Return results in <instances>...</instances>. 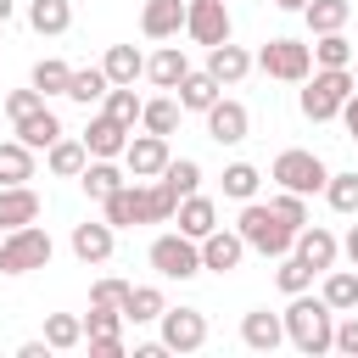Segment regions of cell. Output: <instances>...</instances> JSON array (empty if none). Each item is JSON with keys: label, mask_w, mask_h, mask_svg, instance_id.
Returning a JSON list of instances; mask_svg holds the SVG:
<instances>
[{"label": "cell", "mask_w": 358, "mask_h": 358, "mask_svg": "<svg viewBox=\"0 0 358 358\" xmlns=\"http://www.w3.org/2000/svg\"><path fill=\"white\" fill-rule=\"evenodd\" d=\"M106 224L112 229H134V224H168L179 213V196L162 179H129L123 190H112L106 201Z\"/></svg>", "instance_id": "6da1fadb"}, {"label": "cell", "mask_w": 358, "mask_h": 358, "mask_svg": "<svg viewBox=\"0 0 358 358\" xmlns=\"http://www.w3.org/2000/svg\"><path fill=\"white\" fill-rule=\"evenodd\" d=\"M285 341H291L296 352H308V358L336 352V308H330L324 296L296 291L291 308H285Z\"/></svg>", "instance_id": "7a4b0ae2"}, {"label": "cell", "mask_w": 358, "mask_h": 358, "mask_svg": "<svg viewBox=\"0 0 358 358\" xmlns=\"http://www.w3.org/2000/svg\"><path fill=\"white\" fill-rule=\"evenodd\" d=\"M235 229H241L246 246L263 252V257H285V252L296 246V229H291L268 201H241V224H235Z\"/></svg>", "instance_id": "3957f363"}, {"label": "cell", "mask_w": 358, "mask_h": 358, "mask_svg": "<svg viewBox=\"0 0 358 358\" xmlns=\"http://www.w3.org/2000/svg\"><path fill=\"white\" fill-rule=\"evenodd\" d=\"M352 90H358L352 84V67H313L308 73V90H302V117H313V123L341 117V106H347Z\"/></svg>", "instance_id": "277c9868"}, {"label": "cell", "mask_w": 358, "mask_h": 358, "mask_svg": "<svg viewBox=\"0 0 358 358\" xmlns=\"http://www.w3.org/2000/svg\"><path fill=\"white\" fill-rule=\"evenodd\" d=\"M50 235L39 229V224H22V229H6V241H0V274H34V268H45L50 263Z\"/></svg>", "instance_id": "5b68a950"}, {"label": "cell", "mask_w": 358, "mask_h": 358, "mask_svg": "<svg viewBox=\"0 0 358 358\" xmlns=\"http://www.w3.org/2000/svg\"><path fill=\"white\" fill-rule=\"evenodd\" d=\"M257 67H263L268 78H280V84H308V73H313V45H302V39H268V45L257 50Z\"/></svg>", "instance_id": "8992f818"}, {"label": "cell", "mask_w": 358, "mask_h": 358, "mask_svg": "<svg viewBox=\"0 0 358 358\" xmlns=\"http://www.w3.org/2000/svg\"><path fill=\"white\" fill-rule=\"evenodd\" d=\"M268 179H274L280 190L313 196V190H324V185H330V168H324L313 151H280V157H274V168H268Z\"/></svg>", "instance_id": "52a82bcc"}, {"label": "cell", "mask_w": 358, "mask_h": 358, "mask_svg": "<svg viewBox=\"0 0 358 358\" xmlns=\"http://www.w3.org/2000/svg\"><path fill=\"white\" fill-rule=\"evenodd\" d=\"M151 268H157L162 280H190V274H201V241H190L185 229L157 235V241H151Z\"/></svg>", "instance_id": "ba28073f"}, {"label": "cell", "mask_w": 358, "mask_h": 358, "mask_svg": "<svg viewBox=\"0 0 358 358\" xmlns=\"http://www.w3.org/2000/svg\"><path fill=\"white\" fill-rule=\"evenodd\" d=\"M162 347L168 352H201L207 347V313L201 308H162Z\"/></svg>", "instance_id": "9c48e42d"}, {"label": "cell", "mask_w": 358, "mask_h": 358, "mask_svg": "<svg viewBox=\"0 0 358 358\" xmlns=\"http://www.w3.org/2000/svg\"><path fill=\"white\" fill-rule=\"evenodd\" d=\"M185 34L196 39V45H224L229 39V6L224 0H190L185 6Z\"/></svg>", "instance_id": "30bf717a"}, {"label": "cell", "mask_w": 358, "mask_h": 358, "mask_svg": "<svg viewBox=\"0 0 358 358\" xmlns=\"http://www.w3.org/2000/svg\"><path fill=\"white\" fill-rule=\"evenodd\" d=\"M123 168H129V179H162V168H168V134H134L129 145H123Z\"/></svg>", "instance_id": "8fae6325"}, {"label": "cell", "mask_w": 358, "mask_h": 358, "mask_svg": "<svg viewBox=\"0 0 358 358\" xmlns=\"http://www.w3.org/2000/svg\"><path fill=\"white\" fill-rule=\"evenodd\" d=\"M201 117H207V140H218V145H241V140L252 134V117H246L241 101H224V95H218Z\"/></svg>", "instance_id": "7c38bea8"}, {"label": "cell", "mask_w": 358, "mask_h": 358, "mask_svg": "<svg viewBox=\"0 0 358 358\" xmlns=\"http://www.w3.org/2000/svg\"><path fill=\"white\" fill-rule=\"evenodd\" d=\"M241 257H246V235H241V229H213V235L201 241V268H213V274L241 268Z\"/></svg>", "instance_id": "4fadbf2b"}, {"label": "cell", "mask_w": 358, "mask_h": 358, "mask_svg": "<svg viewBox=\"0 0 358 358\" xmlns=\"http://www.w3.org/2000/svg\"><path fill=\"white\" fill-rule=\"evenodd\" d=\"M112 224L106 218H84V224H73V257L78 263H106L112 257Z\"/></svg>", "instance_id": "5bb4252c"}, {"label": "cell", "mask_w": 358, "mask_h": 358, "mask_svg": "<svg viewBox=\"0 0 358 358\" xmlns=\"http://www.w3.org/2000/svg\"><path fill=\"white\" fill-rule=\"evenodd\" d=\"M241 341H246L252 352H274V347L285 341V313H268V308H252V313L241 319Z\"/></svg>", "instance_id": "9a60e30c"}, {"label": "cell", "mask_w": 358, "mask_h": 358, "mask_svg": "<svg viewBox=\"0 0 358 358\" xmlns=\"http://www.w3.org/2000/svg\"><path fill=\"white\" fill-rule=\"evenodd\" d=\"M129 123H117L112 112H101V117H90V129H84V145H90V157H123V145H129Z\"/></svg>", "instance_id": "2e32d148"}, {"label": "cell", "mask_w": 358, "mask_h": 358, "mask_svg": "<svg viewBox=\"0 0 358 358\" xmlns=\"http://www.w3.org/2000/svg\"><path fill=\"white\" fill-rule=\"evenodd\" d=\"M185 6H190V0H145L140 34H145V39H173V34L185 28Z\"/></svg>", "instance_id": "e0dca14e"}, {"label": "cell", "mask_w": 358, "mask_h": 358, "mask_svg": "<svg viewBox=\"0 0 358 358\" xmlns=\"http://www.w3.org/2000/svg\"><path fill=\"white\" fill-rule=\"evenodd\" d=\"M78 185H84V196H90V201H106L112 190H123V185H129V173H123L112 157H90V162H84V173H78Z\"/></svg>", "instance_id": "ac0fdd59"}, {"label": "cell", "mask_w": 358, "mask_h": 358, "mask_svg": "<svg viewBox=\"0 0 358 358\" xmlns=\"http://www.w3.org/2000/svg\"><path fill=\"white\" fill-rule=\"evenodd\" d=\"M291 252H296V257H308V263H313V268L324 274V268H336V252H341V241H336L330 229H319V224H302V229H296V246H291Z\"/></svg>", "instance_id": "d6986e66"}, {"label": "cell", "mask_w": 358, "mask_h": 358, "mask_svg": "<svg viewBox=\"0 0 358 358\" xmlns=\"http://www.w3.org/2000/svg\"><path fill=\"white\" fill-rule=\"evenodd\" d=\"M39 218V196L28 185H0V229H22Z\"/></svg>", "instance_id": "ffe728a7"}, {"label": "cell", "mask_w": 358, "mask_h": 358, "mask_svg": "<svg viewBox=\"0 0 358 358\" xmlns=\"http://www.w3.org/2000/svg\"><path fill=\"white\" fill-rule=\"evenodd\" d=\"M252 62H257V56H246V50H241V45H229V39L207 50V73H213L218 84H241V78L252 73Z\"/></svg>", "instance_id": "44dd1931"}, {"label": "cell", "mask_w": 358, "mask_h": 358, "mask_svg": "<svg viewBox=\"0 0 358 358\" xmlns=\"http://www.w3.org/2000/svg\"><path fill=\"white\" fill-rule=\"evenodd\" d=\"M17 140H22V145H34V151H50V145L62 140V117H56L50 106H39V112L17 117Z\"/></svg>", "instance_id": "7402d4cb"}, {"label": "cell", "mask_w": 358, "mask_h": 358, "mask_svg": "<svg viewBox=\"0 0 358 358\" xmlns=\"http://www.w3.org/2000/svg\"><path fill=\"white\" fill-rule=\"evenodd\" d=\"M173 218H179V229H185V235H190V241H207V235H213V229H218V207H213V201H207V196H201V190H196V196H185V201H179V213H173Z\"/></svg>", "instance_id": "603a6c76"}, {"label": "cell", "mask_w": 358, "mask_h": 358, "mask_svg": "<svg viewBox=\"0 0 358 358\" xmlns=\"http://www.w3.org/2000/svg\"><path fill=\"white\" fill-rule=\"evenodd\" d=\"M190 73V62H185V50L179 45H162L151 62H145V78L157 84V90H179V78Z\"/></svg>", "instance_id": "cb8c5ba5"}, {"label": "cell", "mask_w": 358, "mask_h": 358, "mask_svg": "<svg viewBox=\"0 0 358 358\" xmlns=\"http://www.w3.org/2000/svg\"><path fill=\"white\" fill-rule=\"evenodd\" d=\"M218 90H224V84H218L207 67H201V73L190 67V73L179 78V106H185V112H207V106L218 101Z\"/></svg>", "instance_id": "d4e9b609"}, {"label": "cell", "mask_w": 358, "mask_h": 358, "mask_svg": "<svg viewBox=\"0 0 358 358\" xmlns=\"http://www.w3.org/2000/svg\"><path fill=\"white\" fill-rule=\"evenodd\" d=\"M34 179V145L0 140V185H28Z\"/></svg>", "instance_id": "484cf974"}, {"label": "cell", "mask_w": 358, "mask_h": 358, "mask_svg": "<svg viewBox=\"0 0 358 358\" xmlns=\"http://www.w3.org/2000/svg\"><path fill=\"white\" fill-rule=\"evenodd\" d=\"M45 162H50L56 179H78L84 162H90V145H84V140H56V145L45 151Z\"/></svg>", "instance_id": "4316f807"}, {"label": "cell", "mask_w": 358, "mask_h": 358, "mask_svg": "<svg viewBox=\"0 0 358 358\" xmlns=\"http://www.w3.org/2000/svg\"><path fill=\"white\" fill-rule=\"evenodd\" d=\"M162 308H168V302H162V291H157V285H129L123 319H129V324H157V319H162Z\"/></svg>", "instance_id": "83f0119b"}, {"label": "cell", "mask_w": 358, "mask_h": 358, "mask_svg": "<svg viewBox=\"0 0 358 358\" xmlns=\"http://www.w3.org/2000/svg\"><path fill=\"white\" fill-rule=\"evenodd\" d=\"M302 17H308V28H313V34H336V28H347L352 0H308V6H302Z\"/></svg>", "instance_id": "f1b7e54d"}, {"label": "cell", "mask_w": 358, "mask_h": 358, "mask_svg": "<svg viewBox=\"0 0 358 358\" xmlns=\"http://www.w3.org/2000/svg\"><path fill=\"white\" fill-rule=\"evenodd\" d=\"M106 90H112V78H106V67H73V84H67V101H78V106H90V101H106Z\"/></svg>", "instance_id": "f546056e"}, {"label": "cell", "mask_w": 358, "mask_h": 358, "mask_svg": "<svg viewBox=\"0 0 358 358\" xmlns=\"http://www.w3.org/2000/svg\"><path fill=\"white\" fill-rule=\"evenodd\" d=\"M336 313H347V308H358V274L352 268H324V291H319Z\"/></svg>", "instance_id": "4dcf8cb0"}, {"label": "cell", "mask_w": 358, "mask_h": 358, "mask_svg": "<svg viewBox=\"0 0 358 358\" xmlns=\"http://www.w3.org/2000/svg\"><path fill=\"white\" fill-rule=\"evenodd\" d=\"M67 22H73V6L67 0H34L28 6V28L34 34H67Z\"/></svg>", "instance_id": "1f68e13d"}, {"label": "cell", "mask_w": 358, "mask_h": 358, "mask_svg": "<svg viewBox=\"0 0 358 358\" xmlns=\"http://www.w3.org/2000/svg\"><path fill=\"white\" fill-rule=\"evenodd\" d=\"M101 67H106V78H112V84H134V78L145 73V56H140L134 45H112Z\"/></svg>", "instance_id": "d6a6232c"}, {"label": "cell", "mask_w": 358, "mask_h": 358, "mask_svg": "<svg viewBox=\"0 0 358 358\" xmlns=\"http://www.w3.org/2000/svg\"><path fill=\"white\" fill-rule=\"evenodd\" d=\"M28 84H34L39 95H67V84H73V67H67V62H56V56H45V62H34Z\"/></svg>", "instance_id": "836d02e7"}, {"label": "cell", "mask_w": 358, "mask_h": 358, "mask_svg": "<svg viewBox=\"0 0 358 358\" xmlns=\"http://www.w3.org/2000/svg\"><path fill=\"white\" fill-rule=\"evenodd\" d=\"M162 185H168L179 201H185V196H196V185H201V162H196V157H168Z\"/></svg>", "instance_id": "e575fe53"}, {"label": "cell", "mask_w": 358, "mask_h": 358, "mask_svg": "<svg viewBox=\"0 0 358 358\" xmlns=\"http://www.w3.org/2000/svg\"><path fill=\"white\" fill-rule=\"evenodd\" d=\"M45 341H50L56 352H73V347L84 341V319H78V313H45Z\"/></svg>", "instance_id": "d590c367"}, {"label": "cell", "mask_w": 358, "mask_h": 358, "mask_svg": "<svg viewBox=\"0 0 358 358\" xmlns=\"http://www.w3.org/2000/svg\"><path fill=\"white\" fill-rule=\"evenodd\" d=\"M313 67H352V45L347 34H313Z\"/></svg>", "instance_id": "8d00e7d4"}, {"label": "cell", "mask_w": 358, "mask_h": 358, "mask_svg": "<svg viewBox=\"0 0 358 358\" xmlns=\"http://www.w3.org/2000/svg\"><path fill=\"white\" fill-rule=\"evenodd\" d=\"M313 274H319V268H313L308 257H296V252H285V257H280V268H274V280H280V291H285V296L308 291V285H313Z\"/></svg>", "instance_id": "74e56055"}, {"label": "cell", "mask_w": 358, "mask_h": 358, "mask_svg": "<svg viewBox=\"0 0 358 358\" xmlns=\"http://www.w3.org/2000/svg\"><path fill=\"white\" fill-rule=\"evenodd\" d=\"M179 112H185V106H179L173 95H157V101H145L140 123H145L151 134H173V129H179Z\"/></svg>", "instance_id": "f35d334b"}, {"label": "cell", "mask_w": 358, "mask_h": 358, "mask_svg": "<svg viewBox=\"0 0 358 358\" xmlns=\"http://www.w3.org/2000/svg\"><path fill=\"white\" fill-rule=\"evenodd\" d=\"M257 185H263V173H257L252 162H229V168H224V196H229V201H252Z\"/></svg>", "instance_id": "ab89813d"}, {"label": "cell", "mask_w": 358, "mask_h": 358, "mask_svg": "<svg viewBox=\"0 0 358 358\" xmlns=\"http://www.w3.org/2000/svg\"><path fill=\"white\" fill-rule=\"evenodd\" d=\"M106 112H112L117 123H129V129H134V123H140V112H145V101L134 95V84H112V90H106Z\"/></svg>", "instance_id": "60d3db41"}, {"label": "cell", "mask_w": 358, "mask_h": 358, "mask_svg": "<svg viewBox=\"0 0 358 358\" xmlns=\"http://www.w3.org/2000/svg\"><path fill=\"white\" fill-rule=\"evenodd\" d=\"M324 201H330L336 213H358V173H330Z\"/></svg>", "instance_id": "b9f144b4"}, {"label": "cell", "mask_w": 358, "mask_h": 358, "mask_svg": "<svg viewBox=\"0 0 358 358\" xmlns=\"http://www.w3.org/2000/svg\"><path fill=\"white\" fill-rule=\"evenodd\" d=\"M123 308H90L84 313V336H123Z\"/></svg>", "instance_id": "7bdbcfd3"}, {"label": "cell", "mask_w": 358, "mask_h": 358, "mask_svg": "<svg viewBox=\"0 0 358 358\" xmlns=\"http://www.w3.org/2000/svg\"><path fill=\"white\" fill-rule=\"evenodd\" d=\"M268 207L291 224V229H302L308 224V196H296V190H280V196H268Z\"/></svg>", "instance_id": "ee69618b"}, {"label": "cell", "mask_w": 358, "mask_h": 358, "mask_svg": "<svg viewBox=\"0 0 358 358\" xmlns=\"http://www.w3.org/2000/svg\"><path fill=\"white\" fill-rule=\"evenodd\" d=\"M129 302V280H95V291H90V308H123Z\"/></svg>", "instance_id": "f6af8a7d"}, {"label": "cell", "mask_w": 358, "mask_h": 358, "mask_svg": "<svg viewBox=\"0 0 358 358\" xmlns=\"http://www.w3.org/2000/svg\"><path fill=\"white\" fill-rule=\"evenodd\" d=\"M39 106H45V95H39L34 84H28V90H11V95H6V112H11V123H17V117H28V112H39Z\"/></svg>", "instance_id": "bcb514c9"}, {"label": "cell", "mask_w": 358, "mask_h": 358, "mask_svg": "<svg viewBox=\"0 0 358 358\" xmlns=\"http://www.w3.org/2000/svg\"><path fill=\"white\" fill-rule=\"evenodd\" d=\"M336 352H347V358H358V313H347V319L336 324Z\"/></svg>", "instance_id": "7dc6e473"}, {"label": "cell", "mask_w": 358, "mask_h": 358, "mask_svg": "<svg viewBox=\"0 0 358 358\" xmlns=\"http://www.w3.org/2000/svg\"><path fill=\"white\" fill-rule=\"evenodd\" d=\"M90 358H123V336H90Z\"/></svg>", "instance_id": "c3c4849f"}, {"label": "cell", "mask_w": 358, "mask_h": 358, "mask_svg": "<svg viewBox=\"0 0 358 358\" xmlns=\"http://www.w3.org/2000/svg\"><path fill=\"white\" fill-rule=\"evenodd\" d=\"M341 123H347V134H352V140H358V90H352V95H347V106H341Z\"/></svg>", "instance_id": "681fc988"}, {"label": "cell", "mask_w": 358, "mask_h": 358, "mask_svg": "<svg viewBox=\"0 0 358 358\" xmlns=\"http://www.w3.org/2000/svg\"><path fill=\"white\" fill-rule=\"evenodd\" d=\"M45 352H56V347H50V341H22V347H17V358H45Z\"/></svg>", "instance_id": "f907efd6"}, {"label": "cell", "mask_w": 358, "mask_h": 358, "mask_svg": "<svg viewBox=\"0 0 358 358\" xmlns=\"http://www.w3.org/2000/svg\"><path fill=\"white\" fill-rule=\"evenodd\" d=\"M341 252H347V257H352V268H358V224L347 229V241H341Z\"/></svg>", "instance_id": "816d5d0a"}, {"label": "cell", "mask_w": 358, "mask_h": 358, "mask_svg": "<svg viewBox=\"0 0 358 358\" xmlns=\"http://www.w3.org/2000/svg\"><path fill=\"white\" fill-rule=\"evenodd\" d=\"M11 11H17V0H0V28L11 22Z\"/></svg>", "instance_id": "f5cc1de1"}, {"label": "cell", "mask_w": 358, "mask_h": 358, "mask_svg": "<svg viewBox=\"0 0 358 358\" xmlns=\"http://www.w3.org/2000/svg\"><path fill=\"white\" fill-rule=\"evenodd\" d=\"M274 6H280V11H302L308 0H274Z\"/></svg>", "instance_id": "db71d44e"}, {"label": "cell", "mask_w": 358, "mask_h": 358, "mask_svg": "<svg viewBox=\"0 0 358 358\" xmlns=\"http://www.w3.org/2000/svg\"><path fill=\"white\" fill-rule=\"evenodd\" d=\"M352 84H358V56H352Z\"/></svg>", "instance_id": "11a10c76"}]
</instances>
